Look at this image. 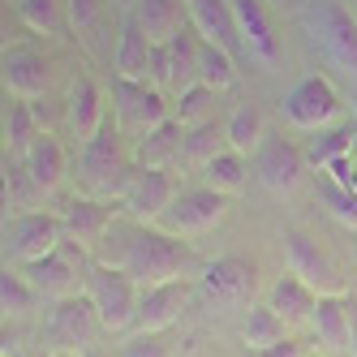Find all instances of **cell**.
<instances>
[{
  "label": "cell",
  "instance_id": "obj_11",
  "mask_svg": "<svg viewBox=\"0 0 357 357\" xmlns=\"http://www.w3.org/2000/svg\"><path fill=\"white\" fill-rule=\"evenodd\" d=\"M233 17H237V35L245 43V56L275 69L284 61V35L275 31V17L267 9V0H233Z\"/></svg>",
  "mask_w": 357,
  "mask_h": 357
},
{
  "label": "cell",
  "instance_id": "obj_41",
  "mask_svg": "<svg viewBox=\"0 0 357 357\" xmlns=\"http://www.w3.org/2000/svg\"><path fill=\"white\" fill-rule=\"evenodd\" d=\"M250 357H305V349H301L297 340H289V336H284V340H280V344H267V349H254Z\"/></svg>",
  "mask_w": 357,
  "mask_h": 357
},
{
  "label": "cell",
  "instance_id": "obj_3",
  "mask_svg": "<svg viewBox=\"0 0 357 357\" xmlns=\"http://www.w3.org/2000/svg\"><path fill=\"white\" fill-rule=\"evenodd\" d=\"M86 297L95 305L104 331L121 336V331L134 327V314H138V297L142 289L134 284V275L125 267H108V263H91V275H86Z\"/></svg>",
  "mask_w": 357,
  "mask_h": 357
},
{
  "label": "cell",
  "instance_id": "obj_26",
  "mask_svg": "<svg viewBox=\"0 0 357 357\" xmlns=\"http://www.w3.org/2000/svg\"><path fill=\"white\" fill-rule=\"evenodd\" d=\"M22 168L31 172V181L47 194V190H56L65 181V146L52 138V134H39L31 142V151L22 155Z\"/></svg>",
  "mask_w": 357,
  "mask_h": 357
},
{
  "label": "cell",
  "instance_id": "obj_12",
  "mask_svg": "<svg viewBox=\"0 0 357 357\" xmlns=\"http://www.w3.org/2000/svg\"><path fill=\"white\" fill-rule=\"evenodd\" d=\"M224 215H228V194L202 185V190H181L176 194L160 224L176 237H198V233H211Z\"/></svg>",
  "mask_w": 357,
  "mask_h": 357
},
{
  "label": "cell",
  "instance_id": "obj_15",
  "mask_svg": "<svg viewBox=\"0 0 357 357\" xmlns=\"http://www.w3.org/2000/svg\"><path fill=\"white\" fill-rule=\"evenodd\" d=\"M301 168H305V151H297L280 134H267L263 146L254 151V172L271 194H293L301 181Z\"/></svg>",
  "mask_w": 357,
  "mask_h": 357
},
{
  "label": "cell",
  "instance_id": "obj_22",
  "mask_svg": "<svg viewBox=\"0 0 357 357\" xmlns=\"http://www.w3.org/2000/svg\"><path fill=\"white\" fill-rule=\"evenodd\" d=\"M47 82H52V65H47V56L31 52V47H13V52H5V91L13 99H39V95H47Z\"/></svg>",
  "mask_w": 357,
  "mask_h": 357
},
{
  "label": "cell",
  "instance_id": "obj_30",
  "mask_svg": "<svg viewBox=\"0 0 357 357\" xmlns=\"http://www.w3.org/2000/svg\"><path fill=\"white\" fill-rule=\"evenodd\" d=\"M17 22L35 35H61L69 26L65 0H17Z\"/></svg>",
  "mask_w": 357,
  "mask_h": 357
},
{
  "label": "cell",
  "instance_id": "obj_16",
  "mask_svg": "<svg viewBox=\"0 0 357 357\" xmlns=\"http://www.w3.org/2000/svg\"><path fill=\"white\" fill-rule=\"evenodd\" d=\"M61 224H65V237L69 241H78L86 250H95L99 241H104L112 233V224H116V207H112V198H73L69 207L61 211Z\"/></svg>",
  "mask_w": 357,
  "mask_h": 357
},
{
  "label": "cell",
  "instance_id": "obj_20",
  "mask_svg": "<svg viewBox=\"0 0 357 357\" xmlns=\"http://www.w3.org/2000/svg\"><path fill=\"white\" fill-rule=\"evenodd\" d=\"M181 151H185V125L176 121V116H164L160 125H151L146 134L134 138V164L138 168H168L181 160Z\"/></svg>",
  "mask_w": 357,
  "mask_h": 357
},
{
  "label": "cell",
  "instance_id": "obj_48",
  "mask_svg": "<svg viewBox=\"0 0 357 357\" xmlns=\"http://www.w3.org/2000/svg\"><path fill=\"white\" fill-rule=\"evenodd\" d=\"M305 357H310V353H305Z\"/></svg>",
  "mask_w": 357,
  "mask_h": 357
},
{
  "label": "cell",
  "instance_id": "obj_43",
  "mask_svg": "<svg viewBox=\"0 0 357 357\" xmlns=\"http://www.w3.org/2000/svg\"><path fill=\"white\" fill-rule=\"evenodd\" d=\"M134 5H138V0H116V9H121V13H130Z\"/></svg>",
  "mask_w": 357,
  "mask_h": 357
},
{
  "label": "cell",
  "instance_id": "obj_1",
  "mask_svg": "<svg viewBox=\"0 0 357 357\" xmlns=\"http://www.w3.org/2000/svg\"><path fill=\"white\" fill-rule=\"evenodd\" d=\"M121 267L134 275L138 289H155V284H168V280H185L198 267V259H194V250L185 245V237L168 233V228L134 224Z\"/></svg>",
  "mask_w": 357,
  "mask_h": 357
},
{
  "label": "cell",
  "instance_id": "obj_47",
  "mask_svg": "<svg viewBox=\"0 0 357 357\" xmlns=\"http://www.w3.org/2000/svg\"><path fill=\"white\" fill-rule=\"evenodd\" d=\"M353 263H357V245H353Z\"/></svg>",
  "mask_w": 357,
  "mask_h": 357
},
{
  "label": "cell",
  "instance_id": "obj_36",
  "mask_svg": "<svg viewBox=\"0 0 357 357\" xmlns=\"http://www.w3.org/2000/svg\"><path fill=\"white\" fill-rule=\"evenodd\" d=\"M35 301H39V289L26 280V271H9L5 267V275H0V310H5V319L26 314Z\"/></svg>",
  "mask_w": 357,
  "mask_h": 357
},
{
  "label": "cell",
  "instance_id": "obj_28",
  "mask_svg": "<svg viewBox=\"0 0 357 357\" xmlns=\"http://www.w3.org/2000/svg\"><path fill=\"white\" fill-rule=\"evenodd\" d=\"M245 181H250V164H245L241 151H233V146H224L215 160L202 164V185H211V190H220V194H228V198L241 194Z\"/></svg>",
  "mask_w": 357,
  "mask_h": 357
},
{
  "label": "cell",
  "instance_id": "obj_17",
  "mask_svg": "<svg viewBox=\"0 0 357 357\" xmlns=\"http://www.w3.org/2000/svg\"><path fill=\"white\" fill-rule=\"evenodd\" d=\"M185 9L207 43H220L224 52L245 56V43L237 35V17H233V0H185Z\"/></svg>",
  "mask_w": 357,
  "mask_h": 357
},
{
  "label": "cell",
  "instance_id": "obj_5",
  "mask_svg": "<svg viewBox=\"0 0 357 357\" xmlns=\"http://www.w3.org/2000/svg\"><path fill=\"white\" fill-rule=\"evenodd\" d=\"M284 121L289 125H297V130H305V134H319V130H327V125H336V116H340V91L331 86V78H323V73H305V78L284 95Z\"/></svg>",
  "mask_w": 357,
  "mask_h": 357
},
{
  "label": "cell",
  "instance_id": "obj_42",
  "mask_svg": "<svg viewBox=\"0 0 357 357\" xmlns=\"http://www.w3.org/2000/svg\"><path fill=\"white\" fill-rule=\"evenodd\" d=\"M349 357H357V301H353V331H349Z\"/></svg>",
  "mask_w": 357,
  "mask_h": 357
},
{
  "label": "cell",
  "instance_id": "obj_8",
  "mask_svg": "<svg viewBox=\"0 0 357 357\" xmlns=\"http://www.w3.org/2000/svg\"><path fill=\"white\" fill-rule=\"evenodd\" d=\"M95 327H104V323H99L91 297H86V293H78V297H61V301H52L43 336H47V344H52V353H69V357H78V353L91 344Z\"/></svg>",
  "mask_w": 357,
  "mask_h": 357
},
{
  "label": "cell",
  "instance_id": "obj_33",
  "mask_svg": "<svg viewBox=\"0 0 357 357\" xmlns=\"http://www.w3.org/2000/svg\"><path fill=\"white\" fill-rule=\"evenodd\" d=\"M228 146L233 151H241V155H254V151L263 146V138H267V125H263V112L254 108V104H241L233 116H228Z\"/></svg>",
  "mask_w": 357,
  "mask_h": 357
},
{
  "label": "cell",
  "instance_id": "obj_24",
  "mask_svg": "<svg viewBox=\"0 0 357 357\" xmlns=\"http://www.w3.org/2000/svg\"><path fill=\"white\" fill-rule=\"evenodd\" d=\"M134 22L151 35V43H164L172 39L176 31L190 22V9H185V0H138V5L130 9Z\"/></svg>",
  "mask_w": 357,
  "mask_h": 357
},
{
  "label": "cell",
  "instance_id": "obj_34",
  "mask_svg": "<svg viewBox=\"0 0 357 357\" xmlns=\"http://www.w3.org/2000/svg\"><path fill=\"white\" fill-rule=\"evenodd\" d=\"M198 82L211 86V91H228L237 82V56L224 52L220 43L202 39V52H198Z\"/></svg>",
  "mask_w": 357,
  "mask_h": 357
},
{
  "label": "cell",
  "instance_id": "obj_21",
  "mask_svg": "<svg viewBox=\"0 0 357 357\" xmlns=\"http://www.w3.org/2000/svg\"><path fill=\"white\" fill-rule=\"evenodd\" d=\"M151 52H155L151 35L134 22V13H121V35H116V52H112V69H116V78L151 82Z\"/></svg>",
  "mask_w": 357,
  "mask_h": 357
},
{
  "label": "cell",
  "instance_id": "obj_7",
  "mask_svg": "<svg viewBox=\"0 0 357 357\" xmlns=\"http://www.w3.org/2000/svg\"><path fill=\"white\" fill-rule=\"evenodd\" d=\"M112 116L125 134L138 138L151 125L172 116V104H164V91L155 82H134V78H116L112 73Z\"/></svg>",
  "mask_w": 357,
  "mask_h": 357
},
{
  "label": "cell",
  "instance_id": "obj_25",
  "mask_svg": "<svg viewBox=\"0 0 357 357\" xmlns=\"http://www.w3.org/2000/svg\"><path fill=\"white\" fill-rule=\"evenodd\" d=\"M267 305L284 319V323H301V319H310L314 314V305H319V293L305 284L301 275H280L275 284H271V293H267Z\"/></svg>",
  "mask_w": 357,
  "mask_h": 357
},
{
  "label": "cell",
  "instance_id": "obj_35",
  "mask_svg": "<svg viewBox=\"0 0 357 357\" xmlns=\"http://www.w3.org/2000/svg\"><path fill=\"white\" fill-rule=\"evenodd\" d=\"M224 146H228V130H224V125H215V121H202V125H190V130H185V151H181V160L207 164V160L220 155Z\"/></svg>",
  "mask_w": 357,
  "mask_h": 357
},
{
  "label": "cell",
  "instance_id": "obj_38",
  "mask_svg": "<svg viewBox=\"0 0 357 357\" xmlns=\"http://www.w3.org/2000/svg\"><path fill=\"white\" fill-rule=\"evenodd\" d=\"M319 202L331 211V220H340L344 228H353V233H357V194L353 190L336 185L331 176H319Z\"/></svg>",
  "mask_w": 357,
  "mask_h": 357
},
{
  "label": "cell",
  "instance_id": "obj_31",
  "mask_svg": "<svg viewBox=\"0 0 357 357\" xmlns=\"http://www.w3.org/2000/svg\"><path fill=\"white\" fill-rule=\"evenodd\" d=\"M35 138H39V116L31 108V99H13V104L5 108V151L26 155Z\"/></svg>",
  "mask_w": 357,
  "mask_h": 357
},
{
  "label": "cell",
  "instance_id": "obj_40",
  "mask_svg": "<svg viewBox=\"0 0 357 357\" xmlns=\"http://www.w3.org/2000/svg\"><path fill=\"white\" fill-rule=\"evenodd\" d=\"M121 357H168V344L160 336H130L121 344Z\"/></svg>",
  "mask_w": 357,
  "mask_h": 357
},
{
  "label": "cell",
  "instance_id": "obj_39",
  "mask_svg": "<svg viewBox=\"0 0 357 357\" xmlns=\"http://www.w3.org/2000/svg\"><path fill=\"white\" fill-rule=\"evenodd\" d=\"M108 5H116V0H65V9H69V31L78 35V39H91L95 26L108 17Z\"/></svg>",
  "mask_w": 357,
  "mask_h": 357
},
{
  "label": "cell",
  "instance_id": "obj_45",
  "mask_svg": "<svg viewBox=\"0 0 357 357\" xmlns=\"http://www.w3.org/2000/svg\"><path fill=\"white\" fill-rule=\"evenodd\" d=\"M353 130H357V125H353ZM353 155H357V138H353Z\"/></svg>",
  "mask_w": 357,
  "mask_h": 357
},
{
  "label": "cell",
  "instance_id": "obj_19",
  "mask_svg": "<svg viewBox=\"0 0 357 357\" xmlns=\"http://www.w3.org/2000/svg\"><path fill=\"white\" fill-rule=\"evenodd\" d=\"M104 95H99V86L86 78V73H78L69 86V99H65V125H69V134L78 138V142H91L99 130H104Z\"/></svg>",
  "mask_w": 357,
  "mask_h": 357
},
{
  "label": "cell",
  "instance_id": "obj_46",
  "mask_svg": "<svg viewBox=\"0 0 357 357\" xmlns=\"http://www.w3.org/2000/svg\"><path fill=\"white\" fill-rule=\"evenodd\" d=\"M353 194H357V172H353Z\"/></svg>",
  "mask_w": 357,
  "mask_h": 357
},
{
  "label": "cell",
  "instance_id": "obj_2",
  "mask_svg": "<svg viewBox=\"0 0 357 357\" xmlns=\"http://www.w3.org/2000/svg\"><path fill=\"white\" fill-rule=\"evenodd\" d=\"M134 172H138V164H134V155L121 151V125L112 116V121H104V130L91 142H82V185L95 198H125Z\"/></svg>",
  "mask_w": 357,
  "mask_h": 357
},
{
  "label": "cell",
  "instance_id": "obj_18",
  "mask_svg": "<svg viewBox=\"0 0 357 357\" xmlns=\"http://www.w3.org/2000/svg\"><path fill=\"white\" fill-rule=\"evenodd\" d=\"M202 293L220 305H245L254 297V263L215 259L211 267H202Z\"/></svg>",
  "mask_w": 357,
  "mask_h": 357
},
{
  "label": "cell",
  "instance_id": "obj_23",
  "mask_svg": "<svg viewBox=\"0 0 357 357\" xmlns=\"http://www.w3.org/2000/svg\"><path fill=\"white\" fill-rule=\"evenodd\" d=\"M164 52H168V91L181 95L185 86L198 82V52H202V35L194 22H185L172 39H164Z\"/></svg>",
  "mask_w": 357,
  "mask_h": 357
},
{
  "label": "cell",
  "instance_id": "obj_6",
  "mask_svg": "<svg viewBox=\"0 0 357 357\" xmlns=\"http://www.w3.org/2000/svg\"><path fill=\"white\" fill-rule=\"evenodd\" d=\"M305 26L319 39L327 61H336L340 69L357 73V17L340 5V0H314L305 9Z\"/></svg>",
  "mask_w": 357,
  "mask_h": 357
},
{
  "label": "cell",
  "instance_id": "obj_29",
  "mask_svg": "<svg viewBox=\"0 0 357 357\" xmlns=\"http://www.w3.org/2000/svg\"><path fill=\"white\" fill-rule=\"evenodd\" d=\"M353 138H357L353 125H327V130H319L310 142H305V164H314L319 172L331 168L336 160L353 155Z\"/></svg>",
  "mask_w": 357,
  "mask_h": 357
},
{
  "label": "cell",
  "instance_id": "obj_14",
  "mask_svg": "<svg viewBox=\"0 0 357 357\" xmlns=\"http://www.w3.org/2000/svg\"><path fill=\"white\" fill-rule=\"evenodd\" d=\"M172 198H176V181L168 176V168H138L121 198V207L134 224H151V220H164Z\"/></svg>",
  "mask_w": 357,
  "mask_h": 357
},
{
  "label": "cell",
  "instance_id": "obj_32",
  "mask_svg": "<svg viewBox=\"0 0 357 357\" xmlns=\"http://www.w3.org/2000/svg\"><path fill=\"white\" fill-rule=\"evenodd\" d=\"M241 340L245 349H267V344H280L284 340V319H280L271 305H250L245 319H241Z\"/></svg>",
  "mask_w": 357,
  "mask_h": 357
},
{
  "label": "cell",
  "instance_id": "obj_44",
  "mask_svg": "<svg viewBox=\"0 0 357 357\" xmlns=\"http://www.w3.org/2000/svg\"><path fill=\"white\" fill-rule=\"evenodd\" d=\"M39 357H69V353H39Z\"/></svg>",
  "mask_w": 357,
  "mask_h": 357
},
{
  "label": "cell",
  "instance_id": "obj_37",
  "mask_svg": "<svg viewBox=\"0 0 357 357\" xmlns=\"http://www.w3.org/2000/svg\"><path fill=\"white\" fill-rule=\"evenodd\" d=\"M215 95L220 91H211V86H202V82H194V86H185L181 95H176V104H172V116L185 125H202V121H211V108H215Z\"/></svg>",
  "mask_w": 357,
  "mask_h": 357
},
{
  "label": "cell",
  "instance_id": "obj_4",
  "mask_svg": "<svg viewBox=\"0 0 357 357\" xmlns=\"http://www.w3.org/2000/svg\"><path fill=\"white\" fill-rule=\"evenodd\" d=\"M26 271V280L39 289V297H78V289H86V275H91V259H86V245L78 241H61L52 254H43V259L26 263L22 267Z\"/></svg>",
  "mask_w": 357,
  "mask_h": 357
},
{
  "label": "cell",
  "instance_id": "obj_9",
  "mask_svg": "<svg viewBox=\"0 0 357 357\" xmlns=\"http://www.w3.org/2000/svg\"><path fill=\"white\" fill-rule=\"evenodd\" d=\"M61 241H65V224H61V215H47V211H22L5 228V254L17 267L52 254Z\"/></svg>",
  "mask_w": 357,
  "mask_h": 357
},
{
  "label": "cell",
  "instance_id": "obj_10",
  "mask_svg": "<svg viewBox=\"0 0 357 357\" xmlns=\"http://www.w3.org/2000/svg\"><path fill=\"white\" fill-rule=\"evenodd\" d=\"M284 259H289V271L301 275L319 297H349V284H344L340 267L331 263V254H327V250H319L314 237L289 233V237H284Z\"/></svg>",
  "mask_w": 357,
  "mask_h": 357
},
{
  "label": "cell",
  "instance_id": "obj_27",
  "mask_svg": "<svg viewBox=\"0 0 357 357\" xmlns=\"http://www.w3.org/2000/svg\"><path fill=\"white\" fill-rule=\"evenodd\" d=\"M314 331L319 340L331 349H349V331H353V297H319L314 305Z\"/></svg>",
  "mask_w": 357,
  "mask_h": 357
},
{
  "label": "cell",
  "instance_id": "obj_13",
  "mask_svg": "<svg viewBox=\"0 0 357 357\" xmlns=\"http://www.w3.org/2000/svg\"><path fill=\"white\" fill-rule=\"evenodd\" d=\"M185 305H190V284H185V280H168V284L142 289L130 336H160L164 327H172L176 319L185 314Z\"/></svg>",
  "mask_w": 357,
  "mask_h": 357
}]
</instances>
